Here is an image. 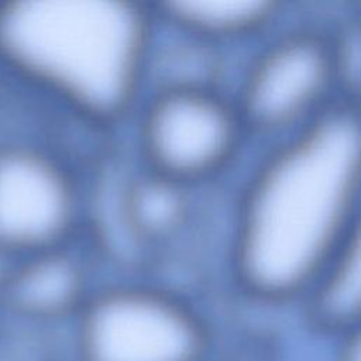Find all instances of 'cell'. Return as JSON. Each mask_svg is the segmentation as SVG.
Segmentation results:
<instances>
[{"mask_svg":"<svg viewBox=\"0 0 361 361\" xmlns=\"http://www.w3.org/2000/svg\"><path fill=\"white\" fill-rule=\"evenodd\" d=\"M361 203V103L337 100L269 144L241 189L230 245L238 289L267 306L309 302Z\"/></svg>","mask_w":361,"mask_h":361,"instance_id":"1","label":"cell"},{"mask_svg":"<svg viewBox=\"0 0 361 361\" xmlns=\"http://www.w3.org/2000/svg\"><path fill=\"white\" fill-rule=\"evenodd\" d=\"M154 11L133 0L0 3V59L94 123L131 109L147 73Z\"/></svg>","mask_w":361,"mask_h":361,"instance_id":"2","label":"cell"},{"mask_svg":"<svg viewBox=\"0 0 361 361\" xmlns=\"http://www.w3.org/2000/svg\"><path fill=\"white\" fill-rule=\"evenodd\" d=\"M80 361H204L210 331L183 299L145 285L90 295L78 314Z\"/></svg>","mask_w":361,"mask_h":361,"instance_id":"3","label":"cell"},{"mask_svg":"<svg viewBox=\"0 0 361 361\" xmlns=\"http://www.w3.org/2000/svg\"><path fill=\"white\" fill-rule=\"evenodd\" d=\"M340 99L330 32L296 28L258 51L234 102L248 135L271 144L307 126Z\"/></svg>","mask_w":361,"mask_h":361,"instance_id":"4","label":"cell"},{"mask_svg":"<svg viewBox=\"0 0 361 361\" xmlns=\"http://www.w3.org/2000/svg\"><path fill=\"white\" fill-rule=\"evenodd\" d=\"M247 137L234 99L214 86L158 87L140 123L147 168L189 186L224 172Z\"/></svg>","mask_w":361,"mask_h":361,"instance_id":"5","label":"cell"},{"mask_svg":"<svg viewBox=\"0 0 361 361\" xmlns=\"http://www.w3.org/2000/svg\"><path fill=\"white\" fill-rule=\"evenodd\" d=\"M79 216L69 171L44 149L0 145V252L17 258L65 245Z\"/></svg>","mask_w":361,"mask_h":361,"instance_id":"6","label":"cell"},{"mask_svg":"<svg viewBox=\"0 0 361 361\" xmlns=\"http://www.w3.org/2000/svg\"><path fill=\"white\" fill-rule=\"evenodd\" d=\"M90 295L83 262L65 245L21 257L0 278V305L32 322L78 316Z\"/></svg>","mask_w":361,"mask_h":361,"instance_id":"7","label":"cell"},{"mask_svg":"<svg viewBox=\"0 0 361 361\" xmlns=\"http://www.w3.org/2000/svg\"><path fill=\"white\" fill-rule=\"evenodd\" d=\"M281 7L274 0H171L158 3L154 13L214 45L265 32L282 14Z\"/></svg>","mask_w":361,"mask_h":361,"instance_id":"8","label":"cell"},{"mask_svg":"<svg viewBox=\"0 0 361 361\" xmlns=\"http://www.w3.org/2000/svg\"><path fill=\"white\" fill-rule=\"evenodd\" d=\"M189 185L145 169L128 180L121 196V213L131 234L145 244L172 240L186 226L192 202Z\"/></svg>","mask_w":361,"mask_h":361,"instance_id":"9","label":"cell"},{"mask_svg":"<svg viewBox=\"0 0 361 361\" xmlns=\"http://www.w3.org/2000/svg\"><path fill=\"white\" fill-rule=\"evenodd\" d=\"M305 309L309 323L330 337L361 322V203L333 267Z\"/></svg>","mask_w":361,"mask_h":361,"instance_id":"10","label":"cell"},{"mask_svg":"<svg viewBox=\"0 0 361 361\" xmlns=\"http://www.w3.org/2000/svg\"><path fill=\"white\" fill-rule=\"evenodd\" d=\"M334 361H361V322L334 336Z\"/></svg>","mask_w":361,"mask_h":361,"instance_id":"11","label":"cell"}]
</instances>
